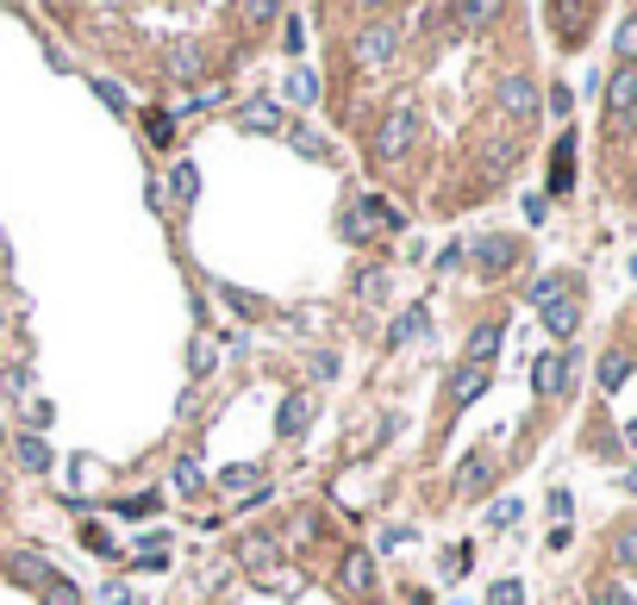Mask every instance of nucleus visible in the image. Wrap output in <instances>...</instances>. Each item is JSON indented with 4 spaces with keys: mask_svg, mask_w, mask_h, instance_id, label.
<instances>
[{
    "mask_svg": "<svg viewBox=\"0 0 637 605\" xmlns=\"http://www.w3.org/2000/svg\"><path fill=\"white\" fill-rule=\"evenodd\" d=\"M412 131H419V113L400 101V106H394V113L382 119V131H375V163H400V156L412 151Z\"/></svg>",
    "mask_w": 637,
    "mask_h": 605,
    "instance_id": "obj_1",
    "label": "nucleus"
},
{
    "mask_svg": "<svg viewBox=\"0 0 637 605\" xmlns=\"http://www.w3.org/2000/svg\"><path fill=\"white\" fill-rule=\"evenodd\" d=\"M375 231H400V213L387 201H375V194H362V201H351V213H344V237H375Z\"/></svg>",
    "mask_w": 637,
    "mask_h": 605,
    "instance_id": "obj_2",
    "label": "nucleus"
},
{
    "mask_svg": "<svg viewBox=\"0 0 637 605\" xmlns=\"http://www.w3.org/2000/svg\"><path fill=\"white\" fill-rule=\"evenodd\" d=\"M351 51H357L362 69H382V63H394V51H400V26H394V20H369Z\"/></svg>",
    "mask_w": 637,
    "mask_h": 605,
    "instance_id": "obj_3",
    "label": "nucleus"
},
{
    "mask_svg": "<svg viewBox=\"0 0 637 605\" xmlns=\"http://www.w3.org/2000/svg\"><path fill=\"white\" fill-rule=\"evenodd\" d=\"M494 101H500V113H507V119L532 126L537 106H544V94H537V81H532V76H507L500 88H494Z\"/></svg>",
    "mask_w": 637,
    "mask_h": 605,
    "instance_id": "obj_4",
    "label": "nucleus"
},
{
    "mask_svg": "<svg viewBox=\"0 0 637 605\" xmlns=\"http://www.w3.org/2000/svg\"><path fill=\"white\" fill-rule=\"evenodd\" d=\"M469 256H475V269H482V275H507L512 256H519V244H512L507 231H482V237L469 244Z\"/></svg>",
    "mask_w": 637,
    "mask_h": 605,
    "instance_id": "obj_5",
    "label": "nucleus"
},
{
    "mask_svg": "<svg viewBox=\"0 0 637 605\" xmlns=\"http://www.w3.org/2000/svg\"><path fill=\"white\" fill-rule=\"evenodd\" d=\"M569 375H575V356L550 350V356H537V369H532V387H537V394H544V400H557V394H569Z\"/></svg>",
    "mask_w": 637,
    "mask_h": 605,
    "instance_id": "obj_6",
    "label": "nucleus"
},
{
    "mask_svg": "<svg viewBox=\"0 0 637 605\" xmlns=\"http://www.w3.org/2000/svg\"><path fill=\"white\" fill-rule=\"evenodd\" d=\"M7 580H20V587H38V593H44V587L56 580V568L38 550H13L7 555Z\"/></svg>",
    "mask_w": 637,
    "mask_h": 605,
    "instance_id": "obj_7",
    "label": "nucleus"
},
{
    "mask_svg": "<svg viewBox=\"0 0 637 605\" xmlns=\"http://www.w3.org/2000/svg\"><path fill=\"white\" fill-rule=\"evenodd\" d=\"M500 344H507V325H475V331H469V350H462V362H469V369H494Z\"/></svg>",
    "mask_w": 637,
    "mask_h": 605,
    "instance_id": "obj_8",
    "label": "nucleus"
},
{
    "mask_svg": "<svg viewBox=\"0 0 637 605\" xmlns=\"http://www.w3.org/2000/svg\"><path fill=\"white\" fill-rule=\"evenodd\" d=\"M337 587H344V593H369V587H375V562H369V550H344V562H337Z\"/></svg>",
    "mask_w": 637,
    "mask_h": 605,
    "instance_id": "obj_9",
    "label": "nucleus"
},
{
    "mask_svg": "<svg viewBox=\"0 0 637 605\" xmlns=\"http://www.w3.org/2000/svg\"><path fill=\"white\" fill-rule=\"evenodd\" d=\"M313 412H319V400H313V394H288V400H281V412H276V430H281V437H301V430L313 425Z\"/></svg>",
    "mask_w": 637,
    "mask_h": 605,
    "instance_id": "obj_10",
    "label": "nucleus"
},
{
    "mask_svg": "<svg viewBox=\"0 0 637 605\" xmlns=\"http://www.w3.org/2000/svg\"><path fill=\"white\" fill-rule=\"evenodd\" d=\"M607 113H612V119H632V113H637V69H612Z\"/></svg>",
    "mask_w": 637,
    "mask_h": 605,
    "instance_id": "obj_11",
    "label": "nucleus"
},
{
    "mask_svg": "<svg viewBox=\"0 0 637 605\" xmlns=\"http://www.w3.org/2000/svg\"><path fill=\"white\" fill-rule=\"evenodd\" d=\"M569 188H575V138L562 131L557 151H550V194H569Z\"/></svg>",
    "mask_w": 637,
    "mask_h": 605,
    "instance_id": "obj_12",
    "label": "nucleus"
},
{
    "mask_svg": "<svg viewBox=\"0 0 637 605\" xmlns=\"http://www.w3.org/2000/svg\"><path fill=\"white\" fill-rule=\"evenodd\" d=\"M544 331H550V337H575V331H582V300H575V294H569V300H550L544 306Z\"/></svg>",
    "mask_w": 637,
    "mask_h": 605,
    "instance_id": "obj_13",
    "label": "nucleus"
},
{
    "mask_svg": "<svg viewBox=\"0 0 637 605\" xmlns=\"http://www.w3.org/2000/svg\"><path fill=\"white\" fill-rule=\"evenodd\" d=\"M487 468H494L487 455H469V462L457 468V493H462V500H475V493H487Z\"/></svg>",
    "mask_w": 637,
    "mask_h": 605,
    "instance_id": "obj_14",
    "label": "nucleus"
},
{
    "mask_svg": "<svg viewBox=\"0 0 637 605\" xmlns=\"http://www.w3.org/2000/svg\"><path fill=\"white\" fill-rule=\"evenodd\" d=\"M482 394H487V369H469V362H462L457 381H450V400L469 406V400H482Z\"/></svg>",
    "mask_w": 637,
    "mask_h": 605,
    "instance_id": "obj_15",
    "label": "nucleus"
},
{
    "mask_svg": "<svg viewBox=\"0 0 637 605\" xmlns=\"http://www.w3.org/2000/svg\"><path fill=\"white\" fill-rule=\"evenodd\" d=\"M569 294H575V275H537L532 281V306L537 312H544L550 300H569Z\"/></svg>",
    "mask_w": 637,
    "mask_h": 605,
    "instance_id": "obj_16",
    "label": "nucleus"
},
{
    "mask_svg": "<svg viewBox=\"0 0 637 605\" xmlns=\"http://www.w3.org/2000/svg\"><path fill=\"white\" fill-rule=\"evenodd\" d=\"M169 76H176V81H201V44H188V38H181L176 51H169Z\"/></svg>",
    "mask_w": 637,
    "mask_h": 605,
    "instance_id": "obj_17",
    "label": "nucleus"
},
{
    "mask_svg": "<svg viewBox=\"0 0 637 605\" xmlns=\"http://www.w3.org/2000/svg\"><path fill=\"white\" fill-rule=\"evenodd\" d=\"M612 51H619V69H637V13H625V20H619V31H612Z\"/></svg>",
    "mask_w": 637,
    "mask_h": 605,
    "instance_id": "obj_18",
    "label": "nucleus"
},
{
    "mask_svg": "<svg viewBox=\"0 0 637 605\" xmlns=\"http://www.w3.org/2000/svg\"><path fill=\"white\" fill-rule=\"evenodd\" d=\"M169 194H176V201H194V194H201V169H194V163H176V169H169ZM169 194H163V201H169Z\"/></svg>",
    "mask_w": 637,
    "mask_h": 605,
    "instance_id": "obj_19",
    "label": "nucleus"
},
{
    "mask_svg": "<svg viewBox=\"0 0 637 605\" xmlns=\"http://www.w3.org/2000/svg\"><path fill=\"white\" fill-rule=\"evenodd\" d=\"M20 468H31V475H44V468H51V443H44V437H20Z\"/></svg>",
    "mask_w": 637,
    "mask_h": 605,
    "instance_id": "obj_20",
    "label": "nucleus"
},
{
    "mask_svg": "<svg viewBox=\"0 0 637 605\" xmlns=\"http://www.w3.org/2000/svg\"><path fill=\"white\" fill-rule=\"evenodd\" d=\"M238 562H244V568H269V562H276V537H244V543H238Z\"/></svg>",
    "mask_w": 637,
    "mask_h": 605,
    "instance_id": "obj_21",
    "label": "nucleus"
},
{
    "mask_svg": "<svg viewBox=\"0 0 637 605\" xmlns=\"http://www.w3.org/2000/svg\"><path fill=\"white\" fill-rule=\"evenodd\" d=\"M281 94H288V101H294V106H313V101H319V76H313V69H294Z\"/></svg>",
    "mask_w": 637,
    "mask_h": 605,
    "instance_id": "obj_22",
    "label": "nucleus"
},
{
    "mask_svg": "<svg viewBox=\"0 0 637 605\" xmlns=\"http://www.w3.org/2000/svg\"><path fill=\"white\" fill-rule=\"evenodd\" d=\"M219 487H226V493H238V500H251L256 487H263V475H256V468H244V462H238V468H226V475H219Z\"/></svg>",
    "mask_w": 637,
    "mask_h": 605,
    "instance_id": "obj_23",
    "label": "nucleus"
},
{
    "mask_svg": "<svg viewBox=\"0 0 637 605\" xmlns=\"http://www.w3.org/2000/svg\"><path fill=\"white\" fill-rule=\"evenodd\" d=\"M425 319H432V312H425V306H407V312H400V319H394V331H387V337H394V344H412V337H419V331H425Z\"/></svg>",
    "mask_w": 637,
    "mask_h": 605,
    "instance_id": "obj_24",
    "label": "nucleus"
},
{
    "mask_svg": "<svg viewBox=\"0 0 637 605\" xmlns=\"http://www.w3.org/2000/svg\"><path fill=\"white\" fill-rule=\"evenodd\" d=\"M625 375H632V362H625L619 350L600 356V387H607V394H619V387H625Z\"/></svg>",
    "mask_w": 637,
    "mask_h": 605,
    "instance_id": "obj_25",
    "label": "nucleus"
},
{
    "mask_svg": "<svg viewBox=\"0 0 637 605\" xmlns=\"http://www.w3.org/2000/svg\"><path fill=\"white\" fill-rule=\"evenodd\" d=\"M238 119H244L251 131H276V126H281V113H276L269 101H244V113H238Z\"/></svg>",
    "mask_w": 637,
    "mask_h": 605,
    "instance_id": "obj_26",
    "label": "nucleus"
},
{
    "mask_svg": "<svg viewBox=\"0 0 637 605\" xmlns=\"http://www.w3.org/2000/svg\"><path fill=\"white\" fill-rule=\"evenodd\" d=\"M494 20H500L494 0H469V7H457V26H494Z\"/></svg>",
    "mask_w": 637,
    "mask_h": 605,
    "instance_id": "obj_27",
    "label": "nucleus"
},
{
    "mask_svg": "<svg viewBox=\"0 0 637 605\" xmlns=\"http://www.w3.org/2000/svg\"><path fill=\"white\" fill-rule=\"evenodd\" d=\"M201 487H206L201 462H176V493H181V500H194V493H201Z\"/></svg>",
    "mask_w": 637,
    "mask_h": 605,
    "instance_id": "obj_28",
    "label": "nucleus"
},
{
    "mask_svg": "<svg viewBox=\"0 0 637 605\" xmlns=\"http://www.w3.org/2000/svg\"><path fill=\"white\" fill-rule=\"evenodd\" d=\"M612 555H619V568H637V525H619V537H612Z\"/></svg>",
    "mask_w": 637,
    "mask_h": 605,
    "instance_id": "obj_29",
    "label": "nucleus"
},
{
    "mask_svg": "<svg viewBox=\"0 0 637 605\" xmlns=\"http://www.w3.org/2000/svg\"><path fill=\"white\" fill-rule=\"evenodd\" d=\"M44 605H81V587H76V580H63V575H56L51 587H44Z\"/></svg>",
    "mask_w": 637,
    "mask_h": 605,
    "instance_id": "obj_30",
    "label": "nucleus"
},
{
    "mask_svg": "<svg viewBox=\"0 0 637 605\" xmlns=\"http://www.w3.org/2000/svg\"><path fill=\"white\" fill-rule=\"evenodd\" d=\"M144 138H151V144H176V119H169V113H151V119H144Z\"/></svg>",
    "mask_w": 637,
    "mask_h": 605,
    "instance_id": "obj_31",
    "label": "nucleus"
},
{
    "mask_svg": "<svg viewBox=\"0 0 637 605\" xmlns=\"http://www.w3.org/2000/svg\"><path fill=\"white\" fill-rule=\"evenodd\" d=\"M494 525H500V530L519 525V500H494V505H487V530H494Z\"/></svg>",
    "mask_w": 637,
    "mask_h": 605,
    "instance_id": "obj_32",
    "label": "nucleus"
},
{
    "mask_svg": "<svg viewBox=\"0 0 637 605\" xmlns=\"http://www.w3.org/2000/svg\"><path fill=\"white\" fill-rule=\"evenodd\" d=\"M487 605H525V587H519V580H494Z\"/></svg>",
    "mask_w": 637,
    "mask_h": 605,
    "instance_id": "obj_33",
    "label": "nucleus"
},
{
    "mask_svg": "<svg viewBox=\"0 0 637 605\" xmlns=\"http://www.w3.org/2000/svg\"><path fill=\"white\" fill-rule=\"evenodd\" d=\"M281 44H288V56H301V44H306V13H294V20H288Z\"/></svg>",
    "mask_w": 637,
    "mask_h": 605,
    "instance_id": "obj_34",
    "label": "nucleus"
},
{
    "mask_svg": "<svg viewBox=\"0 0 637 605\" xmlns=\"http://www.w3.org/2000/svg\"><path fill=\"white\" fill-rule=\"evenodd\" d=\"M94 94H101V101L113 106V113H126V94H119V88H113V81H94Z\"/></svg>",
    "mask_w": 637,
    "mask_h": 605,
    "instance_id": "obj_35",
    "label": "nucleus"
},
{
    "mask_svg": "<svg viewBox=\"0 0 637 605\" xmlns=\"http://www.w3.org/2000/svg\"><path fill=\"white\" fill-rule=\"evenodd\" d=\"M101 605H131V587H119V580H113V587H101Z\"/></svg>",
    "mask_w": 637,
    "mask_h": 605,
    "instance_id": "obj_36",
    "label": "nucleus"
},
{
    "mask_svg": "<svg viewBox=\"0 0 637 605\" xmlns=\"http://www.w3.org/2000/svg\"><path fill=\"white\" fill-rule=\"evenodd\" d=\"M81 543H88V550H113V537H106V530H94V525H88V530H81Z\"/></svg>",
    "mask_w": 637,
    "mask_h": 605,
    "instance_id": "obj_37",
    "label": "nucleus"
},
{
    "mask_svg": "<svg viewBox=\"0 0 637 605\" xmlns=\"http://www.w3.org/2000/svg\"><path fill=\"white\" fill-rule=\"evenodd\" d=\"M600 605H632V600H625V593H600Z\"/></svg>",
    "mask_w": 637,
    "mask_h": 605,
    "instance_id": "obj_38",
    "label": "nucleus"
},
{
    "mask_svg": "<svg viewBox=\"0 0 637 605\" xmlns=\"http://www.w3.org/2000/svg\"><path fill=\"white\" fill-rule=\"evenodd\" d=\"M625 493H637V468H625Z\"/></svg>",
    "mask_w": 637,
    "mask_h": 605,
    "instance_id": "obj_39",
    "label": "nucleus"
},
{
    "mask_svg": "<svg viewBox=\"0 0 637 605\" xmlns=\"http://www.w3.org/2000/svg\"><path fill=\"white\" fill-rule=\"evenodd\" d=\"M625 443H632V450H637V425H632V430H625Z\"/></svg>",
    "mask_w": 637,
    "mask_h": 605,
    "instance_id": "obj_40",
    "label": "nucleus"
}]
</instances>
